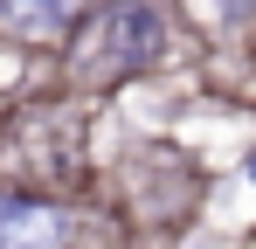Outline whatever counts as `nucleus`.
I'll return each instance as SVG.
<instances>
[{
  "label": "nucleus",
  "mask_w": 256,
  "mask_h": 249,
  "mask_svg": "<svg viewBox=\"0 0 256 249\" xmlns=\"http://www.w3.org/2000/svg\"><path fill=\"white\" fill-rule=\"evenodd\" d=\"M166 56V14L152 0H111L97 21H90L84 48H76V76L90 83H118L132 70H152Z\"/></svg>",
  "instance_id": "obj_1"
},
{
  "label": "nucleus",
  "mask_w": 256,
  "mask_h": 249,
  "mask_svg": "<svg viewBox=\"0 0 256 249\" xmlns=\"http://www.w3.org/2000/svg\"><path fill=\"white\" fill-rule=\"evenodd\" d=\"M0 249H70L62 208L35 194H0Z\"/></svg>",
  "instance_id": "obj_2"
},
{
  "label": "nucleus",
  "mask_w": 256,
  "mask_h": 249,
  "mask_svg": "<svg viewBox=\"0 0 256 249\" xmlns=\"http://www.w3.org/2000/svg\"><path fill=\"white\" fill-rule=\"evenodd\" d=\"M84 0H0V28L7 35H62L76 21Z\"/></svg>",
  "instance_id": "obj_3"
},
{
  "label": "nucleus",
  "mask_w": 256,
  "mask_h": 249,
  "mask_svg": "<svg viewBox=\"0 0 256 249\" xmlns=\"http://www.w3.org/2000/svg\"><path fill=\"white\" fill-rule=\"evenodd\" d=\"M242 7H250V0H214V21H236Z\"/></svg>",
  "instance_id": "obj_4"
}]
</instances>
